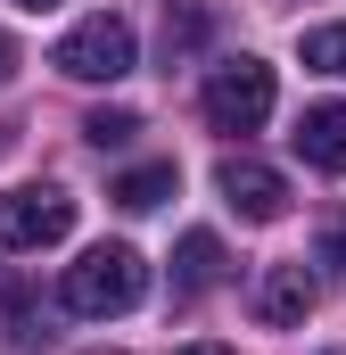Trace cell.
Segmentation results:
<instances>
[{"mask_svg":"<svg viewBox=\"0 0 346 355\" xmlns=\"http://www.w3.org/2000/svg\"><path fill=\"white\" fill-rule=\"evenodd\" d=\"M140 289H149V265H140L124 240H99L83 265H66L58 306H66V314H83V322H99V314H132V306H140Z\"/></svg>","mask_w":346,"mask_h":355,"instance_id":"cell-1","label":"cell"},{"mask_svg":"<svg viewBox=\"0 0 346 355\" xmlns=\"http://www.w3.org/2000/svg\"><path fill=\"white\" fill-rule=\"evenodd\" d=\"M50 67L66 75V83H116V75H132V25L124 17H83L58 50H50Z\"/></svg>","mask_w":346,"mask_h":355,"instance_id":"cell-2","label":"cell"},{"mask_svg":"<svg viewBox=\"0 0 346 355\" xmlns=\"http://www.w3.org/2000/svg\"><path fill=\"white\" fill-rule=\"evenodd\" d=\"M75 232V198L50 190V182H25L0 198V248H58Z\"/></svg>","mask_w":346,"mask_h":355,"instance_id":"cell-3","label":"cell"},{"mask_svg":"<svg viewBox=\"0 0 346 355\" xmlns=\"http://www.w3.org/2000/svg\"><path fill=\"white\" fill-rule=\"evenodd\" d=\"M206 116L223 132H256L264 116H272V67L264 58H223L206 75Z\"/></svg>","mask_w":346,"mask_h":355,"instance_id":"cell-4","label":"cell"},{"mask_svg":"<svg viewBox=\"0 0 346 355\" xmlns=\"http://www.w3.org/2000/svg\"><path fill=\"white\" fill-rule=\"evenodd\" d=\"M215 190H223V207L239 223H280L289 215V182L272 174V166H256V157H223L215 166Z\"/></svg>","mask_w":346,"mask_h":355,"instance_id":"cell-5","label":"cell"},{"mask_svg":"<svg viewBox=\"0 0 346 355\" xmlns=\"http://www.w3.org/2000/svg\"><path fill=\"white\" fill-rule=\"evenodd\" d=\"M289 141H297V157H305V166H322V174H346V99H322V107H305Z\"/></svg>","mask_w":346,"mask_h":355,"instance_id":"cell-6","label":"cell"},{"mask_svg":"<svg viewBox=\"0 0 346 355\" xmlns=\"http://www.w3.org/2000/svg\"><path fill=\"white\" fill-rule=\"evenodd\" d=\"M256 314L264 322H305L313 314V281H305V265H272L256 281Z\"/></svg>","mask_w":346,"mask_h":355,"instance_id":"cell-7","label":"cell"},{"mask_svg":"<svg viewBox=\"0 0 346 355\" xmlns=\"http://www.w3.org/2000/svg\"><path fill=\"white\" fill-rule=\"evenodd\" d=\"M215 281H223V240H215V232H190L181 257H173V289H181V297H206Z\"/></svg>","mask_w":346,"mask_h":355,"instance_id":"cell-8","label":"cell"},{"mask_svg":"<svg viewBox=\"0 0 346 355\" xmlns=\"http://www.w3.org/2000/svg\"><path fill=\"white\" fill-rule=\"evenodd\" d=\"M173 182H181V174H173V166H132V174L116 182L107 198H116L124 215H149V207H165V198H173Z\"/></svg>","mask_w":346,"mask_h":355,"instance_id":"cell-9","label":"cell"},{"mask_svg":"<svg viewBox=\"0 0 346 355\" xmlns=\"http://www.w3.org/2000/svg\"><path fill=\"white\" fill-rule=\"evenodd\" d=\"M206 33H215V8H206V0H181V8H165V58H190Z\"/></svg>","mask_w":346,"mask_h":355,"instance_id":"cell-10","label":"cell"},{"mask_svg":"<svg viewBox=\"0 0 346 355\" xmlns=\"http://www.w3.org/2000/svg\"><path fill=\"white\" fill-rule=\"evenodd\" d=\"M305 67L313 75H346V25H313L305 33Z\"/></svg>","mask_w":346,"mask_h":355,"instance_id":"cell-11","label":"cell"},{"mask_svg":"<svg viewBox=\"0 0 346 355\" xmlns=\"http://www.w3.org/2000/svg\"><path fill=\"white\" fill-rule=\"evenodd\" d=\"M83 132H91V149H124V141L140 132V116H132V107H99Z\"/></svg>","mask_w":346,"mask_h":355,"instance_id":"cell-12","label":"cell"},{"mask_svg":"<svg viewBox=\"0 0 346 355\" xmlns=\"http://www.w3.org/2000/svg\"><path fill=\"white\" fill-rule=\"evenodd\" d=\"M313 257H322L330 272H346V215H330V223H322V248H313Z\"/></svg>","mask_w":346,"mask_h":355,"instance_id":"cell-13","label":"cell"},{"mask_svg":"<svg viewBox=\"0 0 346 355\" xmlns=\"http://www.w3.org/2000/svg\"><path fill=\"white\" fill-rule=\"evenodd\" d=\"M0 322H25V297H17V281H0Z\"/></svg>","mask_w":346,"mask_h":355,"instance_id":"cell-14","label":"cell"},{"mask_svg":"<svg viewBox=\"0 0 346 355\" xmlns=\"http://www.w3.org/2000/svg\"><path fill=\"white\" fill-rule=\"evenodd\" d=\"M8 75H17V42L0 33V83H8Z\"/></svg>","mask_w":346,"mask_h":355,"instance_id":"cell-15","label":"cell"},{"mask_svg":"<svg viewBox=\"0 0 346 355\" xmlns=\"http://www.w3.org/2000/svg\"><path fill=\"white\" fill-rule=\"evenodd\" d=\"M181 355H231V347H181Z\"/></svg>","mask_w":346,"mask_h":355,"instance_id":"cell-16","label":"cell"},{"mask_svg":"<svg viewBox=\"0 0 346 355\" xmlns=\"http://www.w3.org/2000/svg\"><path fill=\"white\" fill-rule=\"evenodd\" d=\"M17 8H58V0H17Z\"/></svg>","mask_w":346,"mask_h":355,"instance_id":"cell-17","label":"cell"},{"mask_svg":"<svg viewBox=\"0 0 346 355\" xmlns=\"http://www.w3.org/2000/svg\"><path fill=\"white\" fill-rule=\"evenodd\" d=\"M91 355H124V347H91Z\"/></svg>","mask_w":346,"mask_h":355,"instance_id":"cell-18","label":"cell"}]
</instances>
